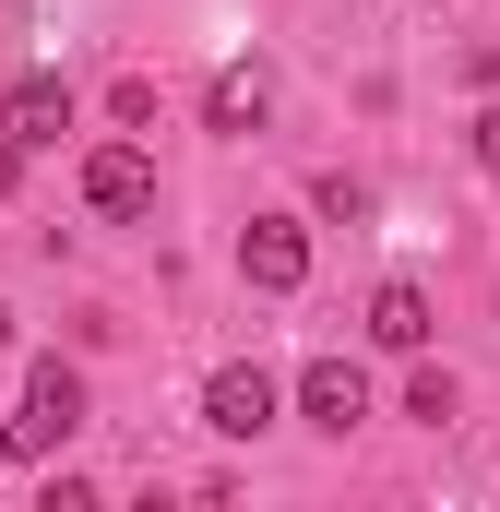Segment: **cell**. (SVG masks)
<instances>
[{
  "label": "cell",
  "instance_id": "obj_1",
  "mask_svg": "<svg viewBox=\"0 0 500 512\" xmlns=\"http://www.w3.org/2000/svg\"><path fill=\"white\" fill-rule=\"evenodd\" d=\"M72 429H84V370H72V358H36V370H24V405L0 417V453H12V465H48Z\"/></svg>",
  "mask_w": 500,
  "mask_h": 512
},
{
  "label": "cell",
  "instance_id": "obj_2",
  "mask_svg": "<svg viewBox=\"0 0 500 512\" xmlns=\"http://www.w3.org/2000/svg\"><path fill=\"white\" fill-rule=\"evenodd\" d=\"M239 274L262 298H298V286H310V227H298V215H250L239 227Z\"/></svg>",
  "mask_w": 500,
  "mask_h": 512
},
{
  "label": "cell",
  "instance_id": "obj_3",
  "mask_svg": "<svg viewBox=\"0 0 500 512\" xmlns=\"http://www.w3.org/2000/svg\"><path fill=\"white\" fill-rule=\"evenodd\" d=\"M298 417H310L322 441H346V429L370 417V370H358V358H310V370H298Z\"/></svg>",
  "mask_w": 500,
  "mask_h": 512
},
{
  "label": "cell",
  "instance_id": "obj_4",
  "mask_svg": "<svg viewBox=\"0 0 500 512\" xmlns=\"http://www.w3.org/2000/svg\"><path fill=\"white\" fill-rule=\"evenodd\" d=\"M84 203H96V215H155V155H143L131 131L84 155Z\"/></svg>",
  "mask_w": 500,
  "mask_h": 512
},
{
  "label": "cell",
  "instance_id": "obj_5",
  "mask_svg": "<svg viewBox=\"0 0 500 512\" xmlns=\"http://www.w3.org/2000/svg\"><path fill=\"white\" fill-rule=\"evenodd\" d=\"M274 405H286V393H274V370H215V382H203V429H227V441H262V429H274Z\"/></svg>",
  "mask_w": 500,
  "mask_h": 512
},
{
  "label": "cell",
  "instance_id": "obj_6",
  "mask_svg": "<svg viewBox=\"0 0 500 512\" xmlns=\"http://www.w3.org/2000/svg\"><path fill=\"white\" fill-rule=\"evenodd\" d=\"M0 131H12V143H60V131H72V84H60V72H12V84H0Z\"/></svg>",
  "mask_w": 500,
  "mask_h": 512
},
{
  "label": "cell",
  "instance_id": "obj_7",
  "mask_svg": "<svg viewBox=\"0 0 500 512\" xmlns=\"http://www.w3.org/2000/svg\"><path fill=\"white\" fill-rule=\"evenodd\" d=\"M370 346H393V358H417V346H429V286H417V274L370 286Z\"/></svg>",
  "mask_w": 500,
  "mask_h": 512
},
{
  "label": "cell",
  "instance_id": "obj_8",
  "mask_svg": "<svg viewBox=\"0 0 500 512\" xmlns=\"http://www.w3.org/2000/svg\"><path fill=\"white\" fill-rule=\"evenodd\" d=\"M203 120L227 131V143H250V131L274 120V84H262V72H215V84H203Z\"/></svg>",
  "mask_w": 500,
  "mask_h": 512
},
{
  "label": "cell",
  "instance_id": "obj_9",
  "mask_svg": "<svg viewBox=\"0 0 500 512\" xmlns=\"http://www.w3.org/2000/svg\"><path fill=\"white\" fill-rule=\"evenodd\" d=\"M405 417H429V429H453V370H417V382H405Z\"/></svg>",
  "mask_w": 500,
  "mask_h": 512
},
{
  "label": "cell",
  "instance_id": "obj_10",
  "mask_svg": "<svg viewBox=\"0 0 500 512\" xmlns=\"http://www.w3.org/2000/svg\"><path fill=\"white\" fill-rule=\"evenodd\" d=\"M108 120H120V131H155V84H143V72L108 84Z\"/></svg>",
  "mask_w": 500,
  "mask_h": 512
},
{
  "label": "cell",
  "instance_id": "obj_11",
  "mask_svg": "<svg viewBox=\"0 0 500 512\" xmlns=\"http://www.w3.org/2000/svg\"><path fill=\"white\" fill-rule=\"evenodd\" d=\"M310 203H322V215H334V227H358V215H370V179H346V167H334V179H322V191H310Z\"/></svg>",
  "mask_w": 500,
  "mask_h": 512
},
{
  "label": "cell",
  "instance_id": "obj_12",
  "mask_svg": "<svg viewBox=\"0 0 500 512\" xmlns=\"http://www.w3.org/2000/svg\"><path fill=\"white\" fill-rule=\"evenodd\" d=\"M477 167L500 179V108H477Z\"/></svg>",
  "mask_w": 500,
  "mask_h": 512
},
{
  "label": "cell",
  "instance_id": "obj_13",
  "mask_svg": "<svg viewBox=\"0 0 500 512\" xmlns=\"http://www.w3.org/2000/svg\"><path fill=\"white\" fill-rule=\"evenodd\" d=\"M12 179H24V143H12V131H0V191H12Z\"/></svg>",
  "mask_w": 500,
  "mask_h": 512
},
{
  "label": "cell",
  "instance_id": "obj_14",
  "mask_svg": "<svg viewBox=\"0 0 500 512\" xmlns=\"http://www.w3.org/2000/svg\"><path fill=\"white\" fill-rule=\"evenodd\" d=\"M0 346H12V310H0Z\"/></svg>",
  "mask_w": 500,
  "mask_h": 512
}]
</instances>
